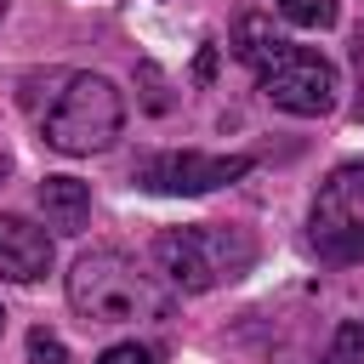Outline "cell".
Instances as JSON below:
<instances>
[{
    "label": "cell",
    "mask_w": 364,
    "mask_h": 364,
    "mask_svg": "<svg viewBox=\"0 0 364 364\" xmlns=\"http://www.w3.org/2000/svg\"><path fill=\"white\" fill-rule=\"evenodd\" d=\"M154 262L176 290L199 296V290L245 279L256 267V239L245 228H228V222H188V228L154 233Z\"/></svg>",
    "instance_id": "cell-1"
},
{
    "label": "cell",
    "mask_w": 364,
    "mask_h": 364,
    "mask_svg": "<svg viewBox=\"0 0 364 364\" xmlns=\"http://www.w3.org/2000/svg\"><path fill=\"white\" fill-rule=\"evenodd\" d=\"M68 301L85 324H136L171 318V296L119 250H85L68 273Z\"/></svg>",
    "instance_id": "cell-2"
},
{
    "label": "cell",
    "mask_w": 364,
    "mask_h": 364,
    "mask_svg": "<svg viewBox=\"0 0 364 364\" xmlns=\"http://www.w3.org/2000/svg\"><path fill=\"white\" fill-rule=\"evenodd\" d=\"M125 125V97L102 74H63L57 102L46 108L40 131L57 154H102Z\"/></svg>",
    "instance_id": "cell-3"
},
{
    "label": "cell",
    "mask_w": 364,
    "mask_h": 364,
    "mask_svg": "<svg viewBox=\"0 0 364 364\" xmlns=\"http://www.w3.org/2000/svg\"><path fill=\"white\" fill-rule=\"evenodd\" d=\"M307 233L330 267L364 262V165H336L324 176L313 216H307Z\"/></svg>",
    "instance_id": "cell-4"
},
{
    "label": "cell",
    "mask_w": 364,
    "mask_h": 364,
    "mask_svg": "<svg viewBox=\"0 0 364 364\" xmlns=\"http://www.w3.org/2000/svg\"><path fill=\"white\" fill-rule=\"evenodd\" d=\"M256 80H262V97L296 119H318L336 108V68L313 46H284Z\"/></svg>",
    "instance_id": "cell-5"
},
{
    "label": "cell",
    "mask_w": 364,
    "mask_h": 364,
    "mask_svg": "<svg viewBox=\"0 0 364 364\" xmlns=\"http://www.w3.org/2000/svg\"><path fill=\"white\" fill-rule=\"evenodd\" d=\"M250 165H256L250 154H199V148H182V154H148L136 165V182L148 193H182V199H193V193L239 182Z\"/></svg>",
    "instance_id": "cell-6"
},
{
    "label": "cell",
    "mask_w": 364,
    "mask_h": 364,
    "mask_svg": "<svg viewBox=\"0 0 364 364\" xmlns=\"http://www.w3.org/2000/svg\"><path fill=\"white\" fill-rule=\"evenodd\" d=\"M51 273V239L28 216H0V279L34 284Z\"/></svg>",
    "instance_id": "cell-7"
},
{
    "label": "cell",
    "mask_w": 364,
    "mask_h": 364,
    "mask_svg": "<svg viewBox=\"0 0 364 364\" xmlns=\"http://www.w3.org/2000/svg\"><path fill=\"white\" fill-rule=\"evenodd\" d=\"M228 46H233V57H239L245 68H256V74H262V68H267L290 40L273 28V17H267L262 6H239V17H233V40H228Z\"/></svg>",
    "instance_id": "cell-8"
},
{
    "label": "cell",
    "mask_w": 364,
    "mask_h": 364,
    "mask_svg": "<svg viewBox=\"0 0 364 364\" xmlns=\"http://www.w3.org/2000/svg\"><path fill=\"white\" fill-rule=\"evenodd\" d=\"M40 210H46V228L80 233L91 222V188L80 176H46L40 182Z\"/></svg>",
    "instance_id": "cell-9"
},
{
    "label": "cell",
    "mask_w": 364,
    "mask_h": 364,
    "mask_svg": "<svg viewBox=\"0 0 364 364\" xmlns=\"http://www.w3.org/2000/svg\"><path fill=\"white\" fill-rule=\"evenodd\" d=\"M273 11H279L284 23H296V28H330V23L341 17L336 0H273Z\"/></svg>",
    "instance_id": "cell-10"
},
{
    "label": "cell",
    "mask_w": 364,
    "mask_h": 364,
    "mask_svg": "<svg viewBox=\"0 0 364 364\" xmlns=\"http://www.w3.org/2000/svg\"><path fill=\"white\" fill-rule=\"evenodd\" d=\"M318 364H364V324L358 318L336 324V336H330V347H324Z\"/></svg>",
    "instance_id": "cell-11"
},
{
    "label": "cell",
    "mask_w": 364,
    "mask_h": 364,
    "mask_svg": "<svg viewBox=\"0 0 364 364\" xmlns=\"http://www.w3.org/2000/svg\"><path fill=\"white\" fill-rule=\"evenodd\" d=\"M28 364H68L63 336H51V330H28Z\"/></svg>",
    "instance_id": "cell-12"
},
{
    "label": "cell",
    "mask_w": 364,
    "mask_h": 364,
    "mask_svg": "<svg viewBox=\"0 0 364 364\" xmlns=\"http://www.w3.org/2000/svg\"><path fill=\"white\" fill-rule=\"evenodd\" d=\"M97 364H154V347H142V341H114V347H102Z\"/></svg>",
    "instance_id": "cell-13"
},
{
    "label": "cell",
    "mask_w": 364,
    "mask_h": 364,
    "mask_svg": "<svg viewBox=\"0 0 364 364\" xmlns=\"http://www.w3.org/2000/svg\"><path fill=\"white\" fill-rule=\"evenodd\" d=\"M136 80L148 85V91H142V102H148L154 114H165V108H171V97H165V80H159V68H154V63H142V68H136Z\"/></svg>",
    "instance_id": "cell-14"
},
{
    "label": "cell",
    "mask_w": 364,
    "mask_h": 364,
    "mask_svg": "<svg viewBox=\"0 0 364 364\" xmlns=\"http://www.w3.org/2000/svg\"><path fill=\"white\" fill-rule=\"evenodd\" d=\"M193 80H199V85L216 80V46H199V51H193Z\"/></svg>",
    "instance_id": "cell-15"
},
{
    "label": "cell",
    "mask_w": 364,
    "mask_h": 364,
    "mask_svg": "<svg viewBox=\"0 0 364 364\" xmlns=\"http://www.w3.org/2000/svg\"><path fill=\"white\" fill-rule=\"evenodd\" d=\"M6 176H11V154L0 148V182H6Z\"/></svg>",
    "instance_id": "cell-16"
},
{
    "label": "cell",
    "mask_w": 364,
    "mask_h": 364,
    "mask_svg": "<svg viewBox=\"0 0 364 364\" xmlns=\"http://www.w3.org/2000/svg\"><path fill=\"white\" fill-rule=\"evenodd\" d=\"M0 17H6V0H0Z\"/></svg>",
    "instance_id": "cell-17"
},
{
    "label": "cell",
    "mask_w": 364,
    "mask_h": 364,
    "mask_svg": "<svg viewBox=\"0 0 364 364\" xmlns=\"http://www.w3.org/2000/svg\"><path fill=\"white\" fill-rule=\"evenodd\" d=\"M0 330H6V313H0Z\"/></svg>",
    "instance_id": "cell-18"
}]
</instances>
